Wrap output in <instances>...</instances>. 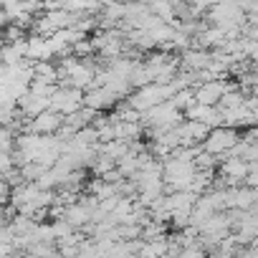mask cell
I'll list each match as a JSON object with an SVG mask.
<instances>
[{"instance_id":"1","label":"cell","mask_w":258,"mask_h":258,"mask_svg":"<svg viewBox=\"0 0 258 258\" xmlns=\"http://www.w3.org/2000/svg\"><path fill=\"white\" fill-rule=\"evenodd\" d=\"M172 94H175V89H172L170 84H145V86L135 89L124 101L142 114V111H147V109H152V106L167 101Z\"/></svg>"},{"instance_id":"2","label":"cell","mask_w":258,"mask_h":258,"mask_svg":"<svg viewBox=\"0 0 258 258\" xmlns=\"http://www.w3.org/2000/svg\"><path fill=\"white\" fill-rule=\"evenodd\" d=\"M240 140V132L238 129H230V126H215V129H210L208 132V137L203 140V152H210V155H215L218 160L235 145Z\"/></svg>"},{"instance_id":"3","label":"cell","mask_w":258,"mask_h":258,"mask_svg":"<svg viewBox=\"0 0 258 258\" xmlns=\"http://www.w3.org/2000/svg\"><path fill=\"white\" fill-rule=\"evenodd\" d=\"M79 106H84V91L81 89H69V86H56V91L48 96V109L69 116L74 114Z\"/></svg>"},{"instance_id":"4","label":"cell","mask_w":258,"mask_h":258,"mask_svg":"<svg viewBox=\"0 0 258 258\" xmlns=\"http://www.w3.org/2000/svg\"><path fill=\"white\" fill-rule=\"evenodd\" d=\"M238 84L233 79H213V81H205L200 86H195V104H203V106H215L220 101V96L230 89H235Z\"/></svg>"},{"instance_id":"5","label":"cell","mask_w":258,"mask_h":258,"mask_svg":"<svg viewBox=\"0 0 258 258\" xmlns=\"http://www.w3.org/2000/svg\"><path fill=\"white\" fill-rule=\"evenodd\" d=\"M61 124H63V116L56 114V111H51V109H46V111H41V114H36L33 119L26 121L23 132L46 137V135H56L58 129H61Z\"/></svg>"},{"instance_id":"6","label":"cell","mask_w":258,"mask_h":258,"mask_svg":"<svg viewBox=\"0 0 258 258\" xmlns=\"http://www.w3.org/2000/svg\"><path fill=\"white\" fill-rule=\"evenodd\" d=\"M116 94H111L106 86H94V89H86L84 91V106L94 109V111H106L116 104Z\"/></svg>"},{"instance_id":"7","label":"cell","mask_w":258,"mask_h":258,"mask_svg":"<svg viewBox=\"0 0 258 258\" xmlns=\"http://www.w3.org/2000/svg\"><path fill=\"white\" fill-rule=\"evenodd\" d=\"M16 109H18L26 119H33L36 114H41V111H46V109H48V99H46V96H36V94L26 91V94L16 101Z\"/></svg>"},{"instance_id":"8","label":"cell","mask_w":258,"mask_h":258,"mask_svg":"<svg viewBox=\"0 0 258 258\" xmlns=\"http://www.w3.org/2000/svg\"><path fill=\"white\" fill-rule=\"evenodd\" d=\"M245 172H248V165H245L240 157H223V160L218 162V175H223V177H233V180H238L240 185H243Z\"/></svg>"},{"instance_id":"9","label":"cell","mask_w":258,"mask_h":258,"mask_svg":"<svg viewBox=\"0 0 258 258\" xmlns=\"http://www.w3.org/2000/svg\"><path fill=\"white\" fill-rule=\"evenodd\" d=\"M96 114H99V111H94V109H89V106H79L74 114L63 116V124H66V126H71L74 132H76V129L91 126V121L96 119Z\"/></svg>"},{"instance_id":"10","label":"cell","mask_w":258,"mask_h":258,"mask_svg":"<svg viewBox=\"0 0 258 258\" xmlns=\"http://www.w3.org/2000/svg\"><path fill=\"white\" fill-rule=\"evenodd\" d=\"M111 124H114V140H124V142L142 140L140 121H111Z\"/></svg>"},{"instance_id":"11","label":"cell","mask_w":258,"mask_h":258,"mask_svg":"<svg viewBox=\"0 0 258 258\" xmlns=\"http://www.w3.org/2000/svg\"><path fill=\"white\" fill-rule=\"evenodd\" d=\"M71 228H81V225H86L89 223V210L84 208V205H79V203H71V205H66L63 208V215H61Z\"/></svg>"},{"instance_id":"12","label":"cell","mask_w":258,"mask_h":258,"mask_svg":"<svg viewBox=\"0 0 258 258\" xmlns=\"http://www.w3.org/2000/svg\"><path fill=\"white\" fill-rule=\"evenodd\" d=\"M23 253H26L28 258H58L56 243H46V240H33Z\"/></svg>"},{"instance_id":"13","label":"cell","mask_w":258,"mask_h":258,"mask_svg":"<svg viewBox=\"0 0 258 258\" xmlns=\"http://www.w3.org/2000/svg\"><path fill=\"white\" fill-rule=\"evenodd\" d=\"M116 172L121 175V180H132L137 175V155L129 152L121 160H116Z\"/></svg>"},{"instance_id":"14","label":"cell","mask_w":258,"mask_h":258,"mask_svg":"<svg viewBox=\"0 0 258 258\" xmlns=\"http://www.w3.org/2000/svg\"><path fill=\"white\" fill-rule=\"evenodd\" d=\"M165 230H167V225H165V223H155V220H147V223L142 225V230H140V240H145V243H150V240H157V238L167 235Z\"/></svg>"},{"instance_id":"15","label":"cell","mask_w":258,"mask_h":258,"mask_svg":"<svg viewBox=\"0 0 258 258\" xmlns=\"http://www.w3.org/2000/svg\"><path fill=\"white\" fill-rule=\"evenodd\" d=\"M170 104L182 114L187 106H192V104H195V91H192V89H180V91H175V94L170 96Z\"/></svg>"},{"instance_id":"16","label":"cell","mask_w":258,"mask_h":258,"mask_svg":"<svg viewBox=\"0 0 258 258\" xmlns=\"http://www.w3.org/2000/svg\"><path fill=\"white\" fill-rule=\"evenodd\" d=\"M43 170H46V167H41V165H36V162H28V165L18 167V172H21L23 182H36V180L43 175Z\"/></svg>"},{"instance_id":"17","label":"cell","mask_w":258,"mask_h":258,"mask_svg":"<svg viewBox=\"0 0 258 258\" xmlns=\"http://www.w3.org/2000/svg\"><path fill=\"white\" fill-rule=\"evenodd\" d=\"M13 142H16V132L11 126L0 124V152H11L13 150Z\"/></svg>"},{"instance_id":"18","label":"cell","mask_w":258,"mask_h":258,"mask_svg":"<svg viewBox=\"0 0 258 258\" xmlns=\"http://www.w3.org/2000/svg\"><path fill=\"white\" fill-rule=\"evenodd\" d=\"M51 230H53V238L58 240V238H63V235H69V233H74L76 228H71L63 218H56V220H51Z\"/></svg>"},{"instance_id":"19","label":"cell","mask_w":258,"mask_h":258,"mask_svg":"<svg viewBox=\"0 0 258 258\" xmlns=\"http://www.w3.org/2000/svg\"><path fill=\"white\" fill-rule=\"evenodd\" d=\"M233 3H235L243 13H255V11H258V0H233Z\"/></svg>"},{"instance_id":"20","label":"cell","mask_w":258,"mask_h":258,"mask_svg":"<svg viewBox=\"0 0 258 258\" xmlns=\"http://www.w3.org/2000/svg\"><path fill=\"white\" fill-rule=\"evenodd\" d=\"M11 203V185L6 180H0V208H6Z\"/></svg>"},{"instance_id":"21","label":"cell","mask_w":258,"mask_h":258,"mask_svg":"<svg viewBox=\"0 0 258 258\" xmlns=\"http://www.w3.org/2000/svg\"><path fill=\"white\" fill-rule=\"evenodd\" d=\"M235 258H258V250H255V245H243L235 253Z\"/></svg>"},{"instance_id":"22","label":"cell","mask_w":258,"mask_h":258,"mask_svg":"<svg viewBox=\"0 0 258 258\" xmlns=\"http://www.w3.org/2000/svg\"><path fill=\"white\" fill-rule=\"evenodd\" d=\"M243 185H245V187H258V172H245Z\"/></svg>"},{"instance_id":"23","label":"cell","mask_w":258,"mask_h":258,"mask_svg":"<svg viewBox=\"0 0 258 258\" xmlns=\"http://www.w3.org/2000/svg\"><path fill=\"white\" fill-rule=\"evenodd\" d=\"M218 3H225V0H208V8L210 6H218Z\"/></svg>"},{"instance_id":"24","label":"cell","mask_w":258,"mask_h":258,"mask_svg":"<svg viewBox=\"0 0 258 258\" xmlns=\"http://www.w3.org/2000/svg\"><path fill=\"white\" fill-rule=\"evenodd\" d=\"M6 43V38H3V28H0V46H3Z\"/></svg>"},{"instance_id":"25","label":"cell","mask_w":258,"mask_h":258,"mask_svg":"<svg viewBox=\"0 0 258 258\" xmlns=\"http://www.w3.org/2000/svg\"><path fill=\"white\" fill-rule=\"evenodd\" d=\"M38 3H51V0H38Z\"/></svg>"}]
</instances>
